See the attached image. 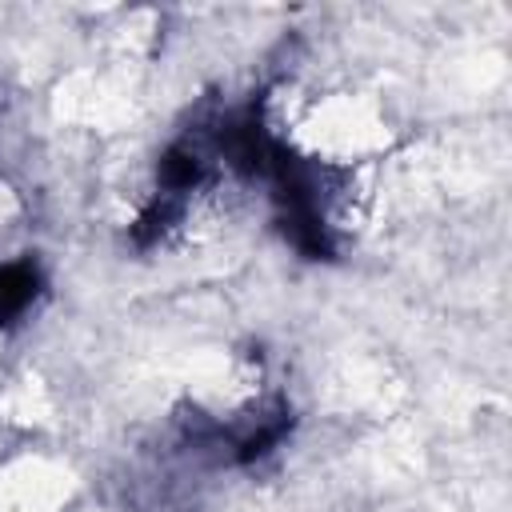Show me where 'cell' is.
I'll use <instances>...</instances> for the list:
<instances>
[{"label": "cell", "mask_w": 512, "mask_h": 512, "mask_svg": "<svg viewBox=\"0 0 512 512\" xmlns=\"http://www.w3.org/2000/svg\"><path fill=\"white\" fill-rule=\"evenodd\" d=\"M68 500V476L44 460L24 456L0 468V512H60Z\"/></svg>", "instance_id": "1"}, {"label": "cell", "mask_w": 512, "mask_h": 512, "mask_svg": "<svg viewBox=\"0 0 512 512\" xmlns=\"http://www.w3.org/2000/svg\"><path fill=\"white\" fill-rule=\"evenodd\" d=\"M32 292H36L32 264H0V328L32 304Z\"/></svg>", "instance_id": "2"}]
</instances>
